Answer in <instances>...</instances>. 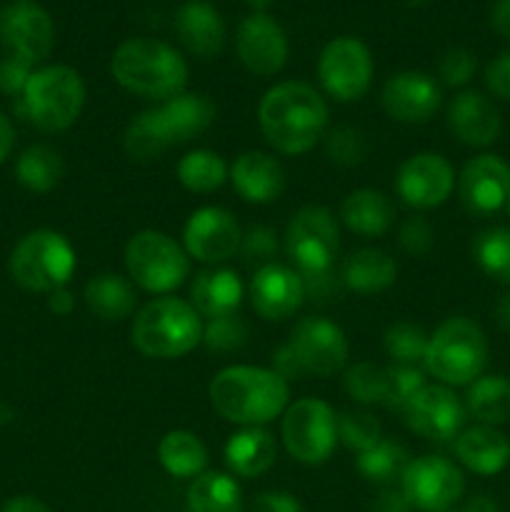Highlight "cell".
Here are the masks:
<instances>
[{"label": "cell", "mask_w": 510, "mask_h": 512, "mask_svg": "<svg viewBox=\"0 0 510 512\" xmlns=\"http://www.w3.org/2000/svg\"><path fill=\"white\" fill-rule=\"evenodd\" d=\"M285 450L303 465H320L333 455L338 443V415L325 400L303 398L283 413Z\"/></svg>", "instance_id": "obj_10"}, {"label": "cell", "mask_w": 510, "mask_h": 512, "mask_svg": "<svg viewBox=\"0 0 510 512\" xmlns=\"http://www.w3.org/2000/svg\"><path fill=\"white\" fill-rule=\"evenodd\" d=\"M430 335L420 325L400 320L385 330V353L393 358L395 365H418L423 363L425 350H428Z\"/></svg>", "instance_id": "obj_40"}, {"label": "cell", "mask_w": 510, "mask_h": 512, "mask_svg": "<svg viewBox=\"0 0 510 512\" xmlns=\"http://www.w3.org/2000/svg\"><path fill=\"white\" fill-rule=\"evenodd\" d=\"M423 365L425 373L433 375L440 385H470L488 365V340L483 328L463 315L448 318L430 335Z\"/></svg>", "instance_id": "obj_6"}, {"label": "cell", "mask_w": 510, "mask_h": 512, "mask_svg": "<svg viewBox=\"0 0 510 512\" xmlns=\"http://www.w3.org/2000/svg\"><path fill=\"white\" fill-rule=\"evenodd\" d=\"M243 230L233 213L218 205L198 208L183 230L185 253L198 263H223L240 248Z\"/></svg>", "instance_id": "obj_19"}, {"label": "cell", "mask_w": 510, "mask_h": 512, "mask_svg": "<svg viewBox=\"0 0 510 512\" xmlns=\"http://www.w3.org/2000/svg\"><path fill=\"white\" fill-rule=\"evenodd\" d=\"M178 173L180 185L190 193H213L220 185L228 180V165H225L223 155L213 153V150H190L183 158L178 160Z\"/></svg>", "instance_id": "obj_36"}, {"label": "cell", "mask_w": 510, "mask_h": 512, "mask_svg": "<svg viewBox=\"0 0 510 512\" xmlns=\"http://www.w3.org/2000/svg\"><path fill=\"white\" fill-rule=\"evenodd\" d=\"M250 512H303V505L295 495L283 493V490H265L255 495Z\"/></svg>", "instance_id": "obj_51"}, {"label": "cell", "mask_w": 510, "mask_h": 512, "mask_svg": "<svg viewBox=\"0 0 510 512\" xmlns=\"http://www.w3.org/2000/svg\"><path fill=\"white\" fill-rule=\"evenodd\" d=\"M448 128L463 145L488 148L498 140L503 120L488 95L478 90H463L448 105Z\"/></svg>", "instance_id": "obj_23"}, {"label": "cell", "mask_w": 510, "mask_h": 512, "mask_svg": "<svg viewBox=\"0 0 510 512\" xmlns=\"http://www.w3.org/2000/svg\"><path fill=\"white\" fill-rule=\"evenodd\" d=\"M458 512H500L498 505L488 498V495H473L463 503V508Z\"/></svg>", "instance_id": "obj_58"}, {"label": "cell", "mask_w": 510, "mask_h": 512, "mask_svg": "<svg viewBox=\"0 0 510 512\" xmlns=\"http://www.w3.org/2000/svg\"><path fill=\"white\" fill-rule=\"evenodd\" d=\"M340 218L350 233L360 238H380L388 233L395 223V208L390 198L380 190L360 188L353 190L340 205Z\"/></svg>", "instance_id": "obj_28"}, {"label": "cell", "mask_w": 510, "mask_h": 512, "mask_svg": "<svg viewBox=\"0 0 510 512\" xmlns=\"http://www.w3.org/2000/svg\"><path fill=\"white\" fill-rule=\"evenodd\" d=\"M158 460L173 478H198L208 468V448L190 430H170L160 438Z\"/></svg>", "instance_id": "obj_32"}, {"label": "cell", "mask_w": 510, "mask_h": 512, "mask_svg": "<svg viewBox=\"0 0 510 512\" xmlns=\"http://www.w3.org/2000/svg\"><path fill=\"white\" fill-rule=\"evenodd\" d=\"M485 88L490 90V95L510 103V50L500 53L498 58L488 63V68H485Z\"/></svg>", "instance_id": "obj_50"}, {"label": "cell", "mask_w": 510, "mask_h": 512, "mask_svg": "<svg viewBox=\"0 0 510 512\" xmlns=\"http://www.w3.org/2000/svg\"><path fill=\"white\" fill-rule=\"evenodd\" d=\"M0 512H53V510H50L43 500L33 498V495H18V498H10Z\"/></svg>", "instance_id": "obj_53"}, {"label": "cell", "mask_w": 510, "mask_h": 512, "mask_svg": "<svg viewBox=\"0 0 510 512\" xmlns=\"http://www.w3.org/2000/svg\"><path fill=\"white\" fill-rule=\"evenodd\" d=\"M233 190L245 203L265 205L280 198L285 190V170L275 155L263 150H245L235 158L228 173Z\"/></svg>", "instance_id": "obj_24"}, {"label": "cell", "mask_w": 510, "mask_h": 512, "mask_svg": "<svg viewBox=\"0 0 510 512\" xmlns=\"http://www.w3.org/2000/svg\"><path fill=\"white\" fill-rule=\"evenodd\" d=\"M318 78L330 98L353 103L363 98L373 83V55L363 40L340 35L320 50Z\"/></svg>", "instance_id": "obj_12"}, {"label": "cell", "mask_w": 510, "mask_h": 512, "mask_svg": "<svg viewBox=\"0 0 510 512\" xmlns=\"http://www.w3.org/2000/svg\"><path fill=\"white\" fill-rule=\"evenodd\" d=\"M460 203L473 215H510V165L493 153L470 158L458 175Z\"/></svg>", "instance_id": "obj_15"}, {"label": "cell", "mask_w": 510, "mask_h": 512, "mask_svg": "<svg viewBox=\"0 0 510 512\" xmlns=\"http://www.w3.org/2000/svg\"><path fill=\"white\" fill-rule=\"evenodd\" d=\"M188 512H243V495L233 475L205 470L188 488Z\"/></svg>", "instance_id": "obj_35"}, {"label": "cell", "mask_w": 510, "mask_h": 512, "mask_svg": "<svg viewBox=\"0 0 510 512\" xmlns=\"http://www.w3.org/2000/svg\"><path fill=\"white\" fill-rule=\"evenodd\" d=\"M258 125L270 148L283 155H303L325 135L328 105L313 85L285 80L260 98Z\"/></svg>", "instance_id": "obj_1"}, {"label": "cell", "mask_w": 510, "mask_h": 512, "mask_svg": "<svg viewBox=\"0 0 510 512\" xmlns=\"http://www.w3.org/2000/svg\"><path fill=\"white\" fill-rule=\"evenodd\" d=\"M73 245L55 230H33L18 240L8 260L10 278L30 293H55L65 288L75 273Z\"/></svg>", "instance_id": "obj_7"}, {"label": "cell", "mask_w": 510, "mask_h": 512, "mask_svg": "<svg viewBox=\"0 0 510 512\" xmlns=\"http://www.w3.org/2000/svg\"><path fill=\"white\" fill-rule=\"evenodd\" d=\"M248 343V325L238 313L210 318L203 325V345L215 353H233Z\"/></svg>", "instance_id": "obj_41"}, {"label": "cell", "mask_w": 510, "mask_h": 512, "mask_svg": "<svg viewBox=\"0 0 510 512\" xmlns=\"http://www.w3.org/2000/svg\"><path fill=\"white\" fill-rule=\"evenodd\" d=\"M473 258L488 278L510 285V228H485L473 240Z\"/></svg>", "instance_id": "obj_38"}, {"label": "cell", "mask_w": 510, "mask_h": 512, "mask_svg": "<svg viewBox=\"0 0 510 512\" xmlns=\"http://www.w3.org/2000/svg\"><path fill=\"white\" fill-rule=\"evenodd\" d=\"M400 490L410 505L423 512L450 510L465 490V478L450 460L440 455H423L410 460L400 478Z\"/></svg>", "instance_id": "obj_14"}, {"label": "cell", "mask_w": 510, "mask_h": 512, "mask_svg": "<svg viewBox=\"0 0 510 512\" xmlns=\"http://www.w3.org/2000/svg\"><path fill=\"white\" fill-rule=\"evenodd\" d=\"M455 455L475 475H498L510 463V440L493 425L463 428L455 438Z\"/></svg>", "instance_id": "obj_26"}, {"label": "cell", "mask_w": 510, "mask_h": 512, "mask_svg": "<svg viewBox=\"0 0 510 512\" xmlns=\"http://www.w3.org/2000/svg\"><path fill=\"white\" fill-rule=\"evenodd\" d=\"M380 435V423L370 413H358V410H348V413L338 415V440L353 453H365L373 448Z\"/></svg>", "instance_id": "obj_42"}, {"label": "cell", "mask_w": 510, "mask_h": 512, "mask_svg": "<svg viewBox=\"0 0 510 512\" xmlns=\"http://www.w3.org/2000/svg\"><path fill=\"white\" fill-rule=\"evenodd\" d=\"M250 305L268 323H283L293 318L305 303V288L293 268L280 263L260 265L250 280Z\"/></svg>", "instance_id": "obj_22"}, {"label": "cell", "mask_w": 510, "mask_h": 512, "mask_svg": "<svg viewBox=\"0 0 510 512\" xmlns=\"http://www.w3.org/2000/svg\"><path fill=\"white\" fill-rule=\"evenodd\" d=\"M413 505L410 500L405 498L403 490H395V488H385L378 498L373 500L370 505V512H410Z\"/></svg>", "instance_id": "obj_52"}, {"label": "cell", "mask_w": 510, "mask_h": 512, "mask_svg": "<svg viewBox=\"0 0 510 512\" xmlns=\"http://www.w3.org/2000/svg\"><path fill=\"white\" fill-rule=\"evenodd\" d=\"M285 345L295 355L303 375L330 378V375L343 370L345 363H348V340H345V333L333 320L318 318V315L300 320Z\"/></svg>", "instance_id": "obj_13"}, {"label": "cell", "mask_w": 510, "mask_h": 512, "mask_svg": "<svg viewBox=\"0 0 510 512\" xmlns=\"http://www.w3.org/2000/svg\"><path fill=\"white\" fill-rule=\"evenodd\" d=\"M478 70V58L468 48H448L438 58V78L448 88H463L473 80Z\"/></svg>", "instance_id": "obj_45"}, {"label": "cell", "mask_w": 510, "mask_h": 512, "mask_svg": "<svg viewBox=\"0 0 510 512\" xmlns=\"http://www.w3.org/2000/svg\"><path fill=\"white\" fill-rule=\"evenodd\" d=\"M20 100L35 128L63 133L83 113L85 83L68 65H45L35 70Z\"/></svg>", "instance_id": "obj_8"}, {"label": "cell", "mask_w": 510, "mask_h": 512, "mask_svg": "<svg viewBox=\"0 0 510 512\" xmlns=\"http://www.w3.org/2000/svg\"><path fill=\"white\" fill-rule=\"evenodd\" d=\"M73 305H75L73 295H70L65 288L55 290V293L48 295V308L53 310L55 315H68L70 310H73Z\"/></svg>", "instance_id": "obj_57"}, {"label": "cell", "mask_w": 510, "mask_h": 512, "mask_svg": "<svg viewBox=\"0 0 510 512\" xmlns=\"http://www.w3.org/2000/svg\"><path fill=\"white\" fill-rule=\"evenodd\" d=\"M295 273H298V270H295ZM298 275L300 280H303L305 298L318 300V303H325V300L335 298L340 285H343V278H338L333 270H323V273H298Z\"/></svg>", "instance_id": "obj_49"}, {"label": "cell", "mask_w": 510, "mask_h": 512, "mask_svg": "<svg viewBox=\"0 0 510 512\" xmlns=\"http://www.w3.org/2000/svg\"><path fill=\"white\" fill-rule=\"evenodd\" d=\"M388 368L375 363H355L345 373V393L363 405L388 403Z\"/></svg>", "instance_id": "obj_39"}, {"label": "cell", "mask_w": 510, "mask_h": 512, "mask_svg": "<svg viewBox=\"0 0 510 512\" xmlns=\"http://www.w3.org/2000/svg\"><path fill=\"white\" fill-rule=\"evenodd\" d=\"M410 463V453L403 443L390 438H380L370 450L358 455V473L370 483L388 485L403 478Z\"/></svg>", "instance_id": "obj_37"}, {"label": "cell", "mask_w": 510, "mask_h": 512, "mask_svg": "<svg viewBox=\"0 0 510 512\" xmlns=\"http://www.w3.org/2000/svg\"><path fill=\"white\" fill-rule=\"evenodd\" d=\"M455 170L440 153H418L405 160L395 178V193L415 210L443 205L453 195Z\"/></svg>", "instance_id": "obj_18"}, {"label": "cell", "mask_w": 510, "mask_h": 512, "mask_svg": "<svg viewBox=\"0 0 510 512\" xmlns=\"http://www.w3.org/2000/svg\"><path fill=\"white\" fill-rule=\"evenodd\" d=\"M440 512H458V510H440Z\"/></svg>", "instance_id": "obj_60"}, {"label": "cell", "mask_w": 510, "mask_h": 512, "mask_svg": "<svg viewBox=\"0 0 510 512\" xmlns=\"http://www.w3.org/2000/svg\"><path fill=\"white\" fill-rule=\"evenodd\" d=\"M343 285L355 293H383L398 278V263L380 248L355 250L343 265Z\"/></svg>", "instance_id": "obj_31"}, {"label": "cell", "mask_w": 510, "mask_h": 512, "mask_svg": "<svg viewBox=\"0 0 510 512\" xmlns=\"http://www.w3.org/2000/svg\"><path fill=\"white\" fill-rule=\"evenodd\" d=\"M213 120L215 105L208 95L180 93L158 108L135 115L123 135V148L135 163H150L173 145H183L205 133Z\"/></svg>", "instance_id": "obj_2"}, {"label": "cell", "mask_w": 510, "mask_h": 512, "mask_svg": "<svg viewBox=\"0 0 510 512\" xmlns=\"http://www.w3.org/2000/svg\"><path fill=\"white\" fill-rule=\"evenodd\" d=\"M208 398L223 420L243 428H260L288 410V380L275 370L255 365H230L208 385Z\"/></svg>", "instance_id": "obj_3"}, {"label": "cell", "mask_w": 510, "mask_h": 512, "mask_svg": "<svg viewBox=\"0 0 510 512\" xmlns=\"http://www.w3.org/2000/svg\"><path fill=\"white\" fill-rule=\"evenodd\" d=\"M465 410L480 425H505L510 420V378L505 375H480L465 395Z\"/></svg>", "instance_id": "obj_33"}, {"label": "cell", "mask_w": 510, "mask_h": 512, "mask_svg": "<svg viewBox=\"0 0 510 512\" xmlns=\"http://www.w3.org/2000/svg\"><path fill=\"white\" fill-rule=\"evenodd\" d=\"M388 403L385 408L390 410H400L403 413L405 405L425 388V373L415 365H393L388 368Z\"/></svg>", "instance_id": "obj_44"}, {"label": "cell", "mask_w": 510, "mask_h": 512, "mask_svg": "<svg viewBox=\"0 0 510 512\" xmlns=\"http://www.w3.org/2000/svg\"><path fill=\"white\" fill-rule=\"evenodd\" d=\"M285 248L298 273L333 270L340 250V228L323 205H305L285 228Z\"/></svg>", "instance_id": "obj_11"}, {"label": "cell", "mask_w": 510, "mask_h": 512, "mask_svg": "<svg viewBox=\"0 0 510 512\" xmlns=\"http://www.w3.org/2000/svg\"><path fill=\"white\" fill-rule=\"evenodd\" d=\"M240 250L248 260H255V263H273L275 253H278V238L270 228L265 225H253L248 233L240 240Z\"/></svg>", "instance_id": "obj_47"}, {"label": "cell", "mask_w": 510, "mask_h": 512, "mask_svg": "<svg viewBox=\"0 0 510 512\" xmlns=\"http://www.w3.org/2000/svg\"><path fill=\"white\" fill-rule=\"evenodd\" d=\"M125 268L130 283L145 293L168 295L185 283L190 255L160 230H140L125 245Z\"/></svg>", "instance_id": "obj_9"}, {"label": "cell", "mask_w": 510, "mask_h": 512, "mask_svg": "<svg viewBox=\"0 0 510 512\" xmlns=\"http://www.w3.org/2000/svg\"><path fill=\"white\" fill-rule=\"evenodd\" d=\"M175 30L180 43L195 58L210 60L223 50L225 23L218 10L203 0H188L175 15Z\"/></svg>", "instance_id": "obj_25"}, {"label": "cell", "mask_w": 510, "mask_h": 512, "mask_svg": "<svg viewBox=\"0 0 510 512\" xmlns=\"http://www.w3.org/2000/svg\"><path fill=\"white\" fill-rule=\"evenodd\" d=\"M85 305L95 318L105 323H120L135 313V288L128 278L118 273H100L85 283Z\"/></svg>", "instance_id": "obj_30"}, {"label": "cell", "mask_w": 510, "mask_h": 512, "mask_svg": "<svg viewBox=\"0 0 510 512\" xmlns=\"http://www.w3.org/2000/svg\"><path fill=\"white\" fill-rule=\"evenodd\" d=\"M493 318H495V325H498L500 330L510 333V290H505V293L495 300Z\"/></svg>", "instance_id": "obj_56"}, {"label": "cell", "mask_w": 510, "mask_h": 512, "mask_svg": "<svg viewBox=\"0 0 510 512\" xmlns=\"http://www.w3.org/2000/svg\"><path fill=\"white\" fill-rule=\"evenodd\" d=\"M278 458L275 438L263 428H243L230 435L225 445V463L238 478H260L268 473Z\"/></svg>", "instance_id": "obj_29"}, {"label": "cell", "mask_w": 510, "mask_h": 512, "mask_svg": "<svg viewBox=\"0 0 510 512\" xmlns=\"http://www.w3.org/2000/svg\"><path fill=\"white\" fill-rule=\"evenodd\" d=\"M203 325V318L188 300L163 295L138 310L130 340L145 358H183L203 343Z\"/></svg>", "instance_id": "obj_5"}, {"label": "cell", "mask_w": 510, "mask_h": 512, "mask_svg": "<svg viewBox=\"0 0 510 512\" xmlns=\"http://www.w3.org/2000/svg\"><path fill=\"white\" fill-rule=\"evenodd\" d=\"M33 65L23 58H15V55H8V58L0 60V90L8 95H20L23 98L25 88H28V80L33 78Z\"/></svg>", "instance_id": "obj_48"}, {"label": "cell", "mask_w": 510, "mask_h": 512, "mask_svg": "<svg viewBox=\"0 0 510 512\" xmlns=\"http://www.w3.org/2000/svg\"><path fill=\"white\" fill-rule=\"evenodd\" d=\"M235 50L248 73L270 78L280 73L288 60V38L278 20L270 18L268 13H253L240 23Z\"/></svg>", "instance_id": "obj_21"}, {"label": "cell", "mask_w": 510, "mask_h": 512, "mask_svg": "<svg viewBox=\"0 0 510 512\" xmlns=\"http://www.w3.org/2000/svg\"><path fill=\"white\" fill-rule=\"evenodd\" d=\"M325 153L333 163L338 165H358L363 163L368 155V140H365L363 130L353 128V125H338L325 138Z\"/></svg>", "instance_id": "obj_43"}, {"label": "cell", "mask_w": 510, "mask_h": 512, "mask_svg": "<svg viewBox=\"0 0 510 512\" xmlns=\"http://www.w3.org/2000/svg\"><path fill=\"white\" fill-rule=\"evenodd\" d=\"M490 23L498 30L500 35L510 38V0H498L493 5V13H490Z\"/></svg>", "instance_id": "obj_54"}, {"label": "cell", "mask_w": 510, "mask_h": 512, "mask_svg": "<svg viewBox=\"0 0 510 512\" xmlns=\"http://www.w3.org/2000/svg\"><path fill=\"white\" fill-rule=\"evenodd\" d=\"M0 40L8 55L28 60L30 65L43 63L55 45L53 18L30 0H18L0 13Z\"/></svg>", "instance_id": "obj_16"}, {"label": "cell", "mask_w": 510, "mask_h": 512, "mask_svg": "<svg viewBox=\"0 0 510 512\" xmlns=\"http://www.w3.org/2000/svg\"><path fill=\"white\" fill-rule=\"evenodd\" d=\"M63 155L53 145H30L15 160V178L30 193H50L63 180Z\"/></svg>", "instance_id": "obj_34"}, {"label": "cell", "mask_w": 510, "mask_h": 512, "mask_svg": "<svg viewBox=\"0 0 510 512\" xmlns=\"http://www.w3.org/2000/svg\"><path fill=\"white\" fill-rule=\"evenodd\" d=\"M243 295L245 288L238 273L228 268L203 270L190 285V305L208 320L238 313Z\"/></svg>", "instance_id": "obj_27"}, {"label": "cell", "mask_w": 510, "mask_h": 512, "mask_svg": "<svg viewBox=\"0 0 510 512\" xmlns=\"http://www.w3.org/2000/svg\"><path fill=\"white\" fill-rule=\"evenodd\" d=\"M245 3H248L255 13H265V10H268L275 0H245Z\"/></svg>", "instance_id": "obj_59"}, {"label": "cell", "mask_w": 510, "mask_h": 512, "mask_svg": "<svg viewBox=\"0 0 510 512\" xmlns=\"http://www.w3.org/2000/svg\"><path fill=\"white\" fill-rule=\"evenodd\" d=\"M15 145V128L5 113H0V163L13 153Z\"/></svg>", "instance_id": "obj_55"}, {"label": "cell", "mask_w": 510, "mask_h": 512, "mask_svg": "<svg viewBox=\"0 0 510 512\" xmlns=\"http://www.w3.org/2000/svg\"><path fill=\"white\" fill-rule=\"evenodd\" d=\"M380 103L395 123L420 125L428 123L438 113L443 93L430 75L418 73V70H403L385 80L383 90H380Z\"/></svg>", "instance_id": "obj_20"}, {"label": "cell", "mask_w": 510, "mask_h": 512, "mask_svg": "<svg viewBox=\"0 0 510 512\" xmlns=\"http://www.w3.org/2000/svg\"><path fill=\"white\" fill-rule=\"evenodd\" d=\"M405 423L420 438L445 443L463 433L465 410L463 400L448 385H425L403 410Z\"/></svg>", "instance_id": "obj_17"}, {"label": "cell", "mask_w": 510, "mask_h": 512, "mask_svg": "<svg viewBox=\"0 0 510 512\" xmlns=\"http://www.w3.org/2000/svg\"><path fill=\"white\" fill-rule=\"evenodd\" d=\"M110 73L120 88L155 103L185 93L188 85V63L183 55L153 38L125 40L113 53Z\"/></svg>", "instance_id": "obj_4"}, {"label": "cell", "mask_w": 510, "mask_h": 512, "mask_svg": "<svg viewBox=\"0 0 510 512\" xmlns=\"http://www.w3.org/2000/svg\"><path fill=\"white\" fill-rule=\"evenodd\" d=\"M398 240L405 253L420 258V255H428L433 250V228L423 215H410L408 220L400 223Z\"/></svg>", "instance_id": "obj_46"}]
</instances>
